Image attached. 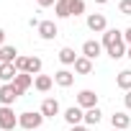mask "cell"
Instances as JSON below:
<instances>
[{
  "label": "cell",
  "mask_w": 131,
  "mask_h": 131,
  "mask_svg": "<svg viewBox=\"0 0 131 131\" xmlns=\"http://www.w3.org/2000/svg\"><path fill=\"white\" fill-rule=\"evenodd\" d=\"M103 49L108 51V57L111 59H121V57H126V41H123V31H118V28H108L105 34H103Z\"/></svg>",
  "instance_id": "1"
},
{
  "label": "cell",
  "mask_w": 131,
  "mask_h": 131,
  "mask_svg": "<svg viewBox=\"0 0 131 131\" xmlns=\"http://www.w3.org/2000/svg\"><path fill=\"white\" fill-rule=\"evenodd\" d=\"M41 123H44L41 111H26V113H21V116H18V126H21V128H26V131H39V128H41Z\"/></svg>",
  "instance_id": "2"
},
{
  "label": "cell",
  "mask_w": 131,
  "mask_h": 131,
  "mask_svg": "<svg viewBox=\"0 0 131 131\" xmlns=\"http://www.w3.org/2000/svg\"><path fill=\"white\" fill-rule=\"evenodd\" d=\"M18 126V116L13 113V105H0V131H13Z\"/></svg>",
  "instance_id": "3"
},
{
  "label": "cell",
  "mask_w": 131,
  "mask_h": 131,
  "mask_svg": "<svg viewBox=\"0 0 131 131\" xmlns=\"http://www.w3.org/2000/svg\"><path fill=\"white\" fill-rule=\"evenodd\" d=\"M18 98H21V93L16 90L13 82H3L0 85V105H13Z\"/></svg>",
  "instance_id": "4"
},
{
  "label": "cell",
  "mask_w": 131,
  "mask_h": 131,
  "mask_svg": "<svg viewBox=\"0 0 131 131\" xmlns=\"http://www.w3.org/2000/svg\"><path fill=\"white\" fill-rule=\"evenodd\" d=\"M77 105H80L82 111L98 108V95H95V90H80V93H77Z\"/></svg>",
  "instance_id": "5"
},
{
  "label": "cell",
  "mask_w": 131,
  "mask_h": 131,
  "mask_svg": "<svg viewBox=\"0 0 131 131\" xmlns=\"http://www.w3.org/2000/svg\"><path fill=\"white\" fill-rule=\"evenodd\" d=\"M88 28L95 31V34H105V31H108L105 16H103V13H90V16H88Z\"/></svg>",
  "instance_id": "6"
},
{
  "label": "cell",
  "mask_w": 131,
  "mask_h": 131,
  "mask_svg": "<svg viewBox=\"0 0 131 131\" xmlns=\"http://www.w3.org/2000/svg\"><path fill=\"white\" fill-rule=\"evenodd\" d=\"M64 121H67L70 126H80V123H85V111L80 105H72V108L64 111Z\"/></svg>",
  "instance_id": "7"
},
{
  "label": "cell",
  "mask_w": 131,
  "mask_h": 131,
  "mask_svg": "<svg viewBox=\"0 0 131 131\" xmlns=\"http://www.w3.org/2000/svg\"><path fill=\"white\" fill-rule=\"evenodd\" d=\"M100 54H103V44H100V41L88 39V41L82 44V57H88V59H98Z\"/></svg>",
  "instance_id": "8"
},
{
  "label": "cell",
  "mask_w": 131,
  "mask_h": 131,
  "mask_svg": "<svg viewBox=\"0 0 131 131\" xmlns=\"http://www.w3.org/2000/svg\"><path fill=\"white\" fill-rule=\"evenodd\" d=\"M36 31H39V36H41L44 41H51V39L59 34V28H57V23H54V21H41Z\"/></svg>",
  "instance_id": "9"
},
{
  "label": "cell",
  "mask_w": 131,
  "mask_h": 131,
  "mask_svg": "<svg viewBox=\"0 0 131 131\" xmlns=\"http://www.w3.org/2000/svg\"><path fill=\"white\" fill-rule=\"evenodd\" d=\"M111 126L118 128V131H126V128H131V116L123 113V111H118V113L111 116Z\"/></svg>",
  "instance_id": "10"
},
{
  "label": "cell",
  "mask_w": 131,
  "mask_h": 131,
  "mask_svg": "<svg viewBox=\"0 0 131 131\" xmlns=\"http://www.w3.org/2000/svg\"><path fill=\"white\" fill-rule=\"evenodd\" d=\"M13 85H16V90L23 95V93L34 85V75H28V72H18V75H16V80H13Z\"/></svg>",
  "instance_id": "11"
},
{
  "label": "cell",
  "mask_w": 131,
  "mask_h": 131,
  "mask_svg": "<svg viewBox=\"0 0 131 131\" xmlns=\"http://www.w3.org/2000/svg\"><path fill=\"white\" fill-rule=\"evenodd\" d=\"M72 3H75V0H57V3H54L57 18H70L72 16Z\"/></svg>",
  "instance_id": "12"
},
{
  "label": "cell",
  "mask_w": 131,
  "mask_h": 131,
  "mask_svg": "<svg viewBox=\"0 0 131 131\" xmlns=\"http://www.w3.org/2000/svg\"><path fill=\"white\" fill-rule=\"evenodd\" d=\"M41 116H44V118H54V116H59V103H57L54 98H46V100L41 103Z\"/></svg>",
  "instance_id": "13"
},
{
  "label": "cell",
  "mask_w": 131,
  "mask_h": 131,
  "mask_svg": "<svg viewBox=\"0 0 131 131\" xmlns=\"http://www.w3.org/2000/svg\"><path fill=\"white\" fill-rule=\"evenodd\" d=\"M54 82H57L59 88H72V82H75V72H70V70H59V72L54 75Z\"/></svg>",
  "instance_id": "14"
},
{
  "label": "cell",
  "mask_w": 131,
  "mask_h": 131,
  "mask_svg": "<svg viewBox=\"0 0 131 131\" xmlns=\"http://www.w3.org/2000/svg\"><path fill=\"white\" fill-rule=\"evenodd\" d=\"M16 75H18L16 64H10V62H3V64H0V80H3V82H13Z\"/></svg>",
  "instance_id": "15"
},
{
  "label": "cell",
  "mask_w": 131,
  "mask_h": 131,
  "mask_svg": "<svg viewBox=\"0 0 131 131\" xmlns=\"http://www.w3.org/2000/svg\"><path fill=\"white\" fill-rule=\"evenodd\" d=\"M51 85H54V80H51L49 75H36V77H34V88H36L39 93H49Z\"/></svg>",
  "instance_id": "16"
},
{
  "label": "cell",
  "mask_w": 131,
  "mask_h": 131,
  "mask_svg": "<svg viewBox=\"0 0 131 131\" xmlns=\"http://www.w3.org/2000/svg\"><path fill=\"white\" fill-rule=\"evenodd\" d=\"M72 67H75L77 75H90V72H93V59H88V57H77V62L72 64Z\"/></svg>",
  "instance_id": "17"
},
{
  "label": "cell",
  "mask_w": 131,
  "mask_h": 131,
  "mask_svg": "<svg viewBox=\"0 0 131 131\" xmlns=\"http://www.w3.org/2000/svg\"><path fill=\"white\" fill-rule=\"evenodd\" d=\"M18 59V49L16 46H10V44H5V46H0V62H16Z\"/></svg>",
  "instance_id": "18"
},
{
  "label": "cell",
  "mask_w": 131,
  "mask_h": 131,
  "mask_svg": "<svg viewBox=\"0 0 131 131\" xmlns=\"http://www.w3.org/2000/svg\"><path fill=\"white\" fill-rule=\"evenodd\" d=\"M59 62H62V64H75V62H77L75 49H72V46H62V49H59Z\"/></svg>",
  "instance_id": "19"
},
{
  "label": "cell",
  "mask_w": 131,
  "mask_h": 131,
  "mask_svg": "<svg viewBox=\"0 0 131 131\" xmlns=\"http://www.w3.org/2000/svg\"><path fill=\"white\" fill-rule=\"evenodd\" d=\"M41 67H44L41 57H28V62H26V72L28 75H41Z\"/></svg>",
  "instance_id": "20"
},
{
  "label": "cell",
  "mask_w": 131,
  "mask_h": 131,
  "mask_svg": "<svg viewBox=\"0 0 131 131\" xmlns=\"http://www.w3.org/2000/svg\"><path fill=\"white\" fill-rule=\"evenodd\" d=\"M100 118H103L100 108H90V111H85V126H98Z\"/></svg>",
  "instance_id": "21"
},
{
  "label": "cell",
  "mask_w": 131,
  "mask_h": 131,
  "mask_svg": "<svg viewBox=\"0 0 131 131\" xmlns=\"http://www.w3.org/2000/svg\"><path fill=\"white\" fill-rule=\"evenodd\" d=\"M116 85L121 88V90H131V70H123V72H118V77H116Z\"/></svg>",
  "instance_id": "22"
},
{
  "label": "cell",
  "mask_w": 131,
  "mask_h": 131,
  "mask_svg": "<svg viewBox=\"0 0 131 131\" xmlns=\"http://www.w3.org/2000/svg\"><path fill=\"white\" fill-rule=\"evenodd\" d=\"M118 10H121V16H131V0H121Z\"/></svg>",
  "instance_id": "23"
},
{
  "label": "cell",
  "mask_w": 131,
  "mask_h": 131,
  "mask_svg": "<svg viewBox=\"0 0 131 131\" xmlns=\"http://www.w3.org/2000/svg\"><path fill=\"white\" fill-rule=\"evenodd\" d=\"M85 13V3H82V0H75V3H72V16H82Z\"/></svg>",
  "instance_id": "24"
},
{
  "label": "cell",
  "mask_w": 131,
  "mask_h": 131,
  "mask_svg": "<svg viewBox=\"0 0 131 131\" xmlns=\"http://www.w3.org/2000/svg\"><path fill=\"white\" fill-rule=\"evenodd\" d=\"M26 62H28V57H18L13 64H16V70H18V72H26Z\"/></svg>",
  "instance_id": "25"
},
{
  "label": "cell",
  "mask_w": 131,
  "mask_h": 131,
  "mask_svg": "<svg viewBox=\"0 0 131 131\" xmlns=\"http://www.w3.org/2000/svg\"><path fill=\"white\" fill-rule=\"evenodd\" d=\"M123 41H126V44H128V46H131V26H128V28H126V31H123Z\"/></svg>",
  "instance_id": "26"
},
{
  "label": "cell",
  "mask_w": 131,
  "mask_h": 131,
  "mask_svg": "<svg viewBox=\"0 0 131 131\" xmlns=\"http://www.w3.org/2000/svg\"><path fill=\"white\" fill-rule=\"evenodd\" d=\"M36 3H39L41 8H49V5H54V3H57V0H36Z\"/></svg>",
  "instance_id": "27"
},
{
  "label": "cell",
  "mask_w": 131,
  "mask_h": 131,
  "mask_svg": "<svg viewBox=\"0 0 131 131\" xmlns=\"http://www.w3.org/2000/svg\"><path fill=\"white\" fill-rule=\"evenodd\" d=\"M123 103H126V108H128V111H131V90H128V93H126V95H123Z\"/></svg>",
  "instance_id": "28"
},
{
  "label": "cell",
  "mask_w": 131,
  "mask_h": 131,
  "mask_svg": "<svg viewBox=\"0 0 131 131\" xmlns=\"http://www.w3.org/2000/svg\"><path fill=\"white\" fill-rule=\"evenodd\" d=\"M70 131H88V126H85V123H80V126H70Z\"/></svg>",
  "instance_id": "29"
},
{
  "label": "cell",
  "mask_w": 131,
  "mask_h": 131,
  "mask_svg": "<svg viewBox=\"0 0 131 131\" xmlns=\"http://www.w3.org/2000/svg\"><path fill=\"white\" fill-rule=\"evenodd\" d=\"M0 46H5V31L0 28Z\"/></svg>",
  "instance_id": "30"
},
{
  "label": "cell",
  "mask_w": 131,
  "mask_h": 131,
  "mask_svg": "<svg viewBox=\"0 0 131 131\" xmlns=\"http://www.w3.org/2000/svg\"><path fill=\"white\" fill-rule=\"evenodd\" d=\"M95 3H98V5H105V3H108V0H95Z\"/></svg>",
  "instance_id": "31"
},
{
  "label": "cell",
  "mask_w": 131,
  "mask_h": 131,
  "mask_svg": "<svg viewBox=\"0 0 131 131\" xmlns=\"http://www.w3.org/2000/svg\"><path fill=\"white\" fill-rule=\"evenodd\" d=\"M126 57H128V59H131V46H128V51H126Z\"/></svg>",
  "instance_id": "32"
},
{
  "label": "cell",
  "mask_w": 131,
  "mask_h": 131,
  "mask_svg": "<svg viewBox=\"0 0 131 131\" xmlns=\"http://www.w3.org/2000/svg\"><path fill=\"white\" fill-rule=\"evenodd\" d=\"M111 131H118V128H111Z\"/></svg>",
  "instance_id": "33"
},
{
  "label": "cell",
  "mask_w": 131,
  "mask_h": 131,
  "mask_svg": "<svg viewBox=\"0 0 131 131\" xmlns=\"http://www.w3.org/2000/svg\"><path fill=\"white\" fill-rule=\"evenodd\" d=\"M0 64H3V62H0Z\"/></svg>",
  "instance_id": "34"
}]
</instances>
